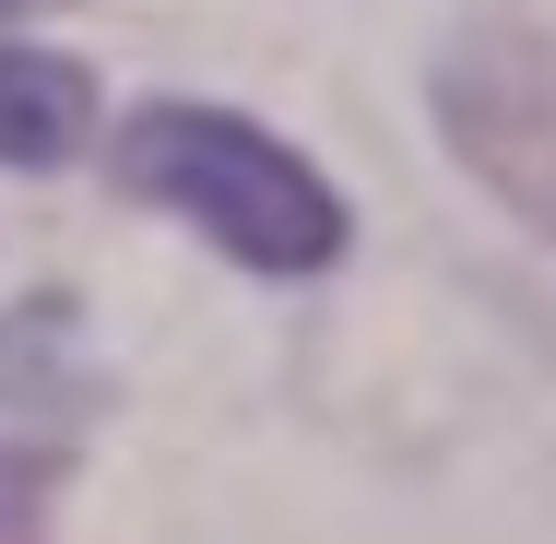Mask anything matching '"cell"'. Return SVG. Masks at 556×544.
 <instances>
[{"instance_id":"cell-3","label":"cell","mask_w":556,"mask_h":544,"mask_svg":"<svg viewBox=\"0 0 556 544\" xmlns=\"http://www.w3.org/2000/svg\"><path fill=\"white\" fill-rule=\"evenodd\" d=\"M96 130V72L60 60V48H12L0 36V166H72Z\"/></svg>"},{"instance_id":"cell-1","label":"cell","mask_w":556,"mask_h":544,"mask_svg":"<svg viewBox=\"0 0 556 544\" xmlns=\"http://www.w3.org/2000/svg\"><path fill=\"white\" fill-rule=\"evenodd\" d=\"M118 190L178 214L190 237H214L225 261L249 273H332L343 261V190L285 154L273 130H249L237 107H202V96H154V107L118 118L108 142Z\"/></svg>"},{"instance_id":"cell-2","label":"cell","mask_w":556,"mask_h":544,"mask_svg":"<svg viewBox=\"0 0 556 544\" xmlns=\"http://www.w3.org/2000/svg\"><path fill=\"white\" fill-rule=\"evenodd\" d=\"M462 178L556 249V24H462L427 72Z\"/></svg>"},{"instance_id":"cell-5","label":"cell","mask_w":556,"mask_h":544,"mask_svg":"<svg viewBox=\"0 0 556 544\" xmlns=\"http://www.w3.org/2000/svg\"><path fill=\"white\" fill-rule=\"evenodd\" d=\"M0 544H24V533H0Z\"/></svg>"},{"instance_id":"cell-4","label":"cell","mask_w":556,"mask_h":544,"mask_svg":"<svg viewBox=\"0 0 556 544\" xmlns=\"http://www.w3.org/2000/svg\"><path fill=\"white\" fill-rule=\"evenodd\" d=\"M12 12H48V0H0V24H12Z\"/></svg>"}]
</instances>
